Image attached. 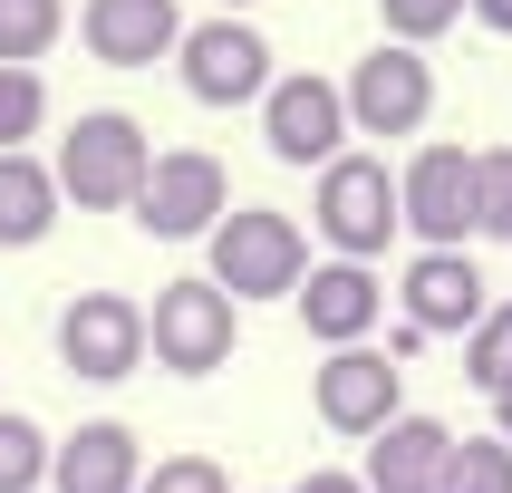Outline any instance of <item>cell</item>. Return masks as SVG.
Masks as SVG:
<instances>
[{
    "mask_svg": "<svg viewBox=\"0 0 512 493\" xmlns=\"http://www.w3.org/2000/svg\"><path fill=\"white\" fill-rule=\"evenodd\" d=\"M49 174H58V203H78V213H136L145 174H155V145H145V126L126 107H87L58 136Z\"/></svg>",
    "mask_w": 512,
    "mask_h": 493,
    "instance_id": "1",
    "label": "cell"
},
{
    "mask_svg": "<svg viewBox=\"0 0 512 493\" xmlns=\"http://www.w3.org/2000/svg\"><path fill=\"white\" fill-rule=\"evenodd\" d=\"M203 281L223 290L232 310L242 300H290V290L310 281V242H300V223L290 213H271V203H232L223 223H213V242H203Z\"/></svg>",
    "mask_w": 512,
    "mask_h": 493,
    "instance_id": "2",
    "label": "cell"
},
{
    "mask_svg": "<svg viewBox=\"0 0 512 493\" xmlns=\"http://www.w3.org/2000/svg\"><path fill=\"white\" fill-rule=\"evenodd\" d=\"M174 78H184V97L194 107H252V97H271V39H261L252 20H194L184 29V49H174Z\"/></svg>",
    "mask_w": 512,
    "mask_h": 493,
    "instance_id": "3",
    "label": "cell"
},
{
    "mask_svg": "<svg viewBox=\"0 0 512 493\" xmlns=\"http://www.w3.org/2000/svg\"><path fill=\"white\" fill-rule=\"evenodd\" d=\"M348 126L377 145H406V136H426V116H435V68L426 49H397V39H377L358 68H348Z\"/></svg>",
    "mask_w": 512,
    "mask_h": 493,
    "instance_id": "4",
    "label": "cell"
},
{
    "mask_svg": "<svg viewBox=\"0 0 512 493\" xmlns=\"http://www.w3.org/2000/svg\"><path fill=\"white\" fill-rule=\"evenodd\" d=\"M310 203H319V242H339V261H377L406 232L397 174L377 165V155H339V165H319V194Z\"/></svg>",
    "mask_w": 512,
    "mask_h": 493,
    "instance_id": "5",
    "label": "cell"
},
{
    "mask_svg": "<svg viewBox=\"0 0 512 493\" xmlns=\"http://www.w3.org/2000/svg\"><path fill=\"white\" fill-rule=\"evenodd\" d=\"M232 339H242V319H232V300L213 281H165L155 290V310H145V348H155V368L174 377H213L232 368Z\"/></svg>",
    "mask_w": 512,
    "mask_h": 493,
    "instance_id": "6",
    "label": "cell"
},
{
    "mask_svg": "<svg viewBox=\"0 0 512 493\" xmlns=\"http://www.w3.org/2000/svg\"><path fill=\"white\" fill-rule=\"evenodd\" d=\"M232 213V174L223 155H203V145H174V155H155V174H145L136 194V223L145 242H213V223Z\"/></svg>",
    "mask_w": 512,
    "mask_h": 493,
    "instance_id": "7",
    "label": "cell"
},
{
    "mask_svg": "<svg viewBox=\"0 0 512 493\" xmlns=\"http://www.w3.org/2000/svg\"><path fill=\"white\" fill-rule=\"evenodd\" d=\"M58 368L87 377V387H126L145 368V300L126 290H78L58 310Z\"/></svg>",
    "mask_w": 512,
    "mask_h": 493,
    "instance_id": "8",
    "label": "cell"
},
{
    "mask_svg": "<svg viewBox=\"0 0 512 493\" xmlns=\"http://www.w3.org/2000/svg\"><path fill=\"white\" fill-rule=\"evenodd\" d=\"M397 213L426 252H464V232H484V194H474V155L464 145H426L397 174Z\"/></svg>",
    "mask_w": 512,
    "mask_h": 493,
    "instance_id": "9",
    "label": "cell"
},
{
    "mask_svg": "<svg viewBox=\"0 0 512 493\" xmlns=\"http://www.w3.org/2000/svg\"><path fill=\"white\" fill-rule=\"evenodd\" d=\"M261 145H271V155H281V165H339L348 155V97L329 78H310V68H300V78H271V97H261Z\"/></svg>",
    "mask_w": 512,
    "mask_h": 493,
    "instance_id": "10",
    "label": "cell"
},
{
    "mask_svg": "<svg viewBox=\"0 0 512 493\" xmlns=\"http://www.w3.org/2000/svg\"><path fill=\"white\" fill-rule=\"evenodd\" d=\"M310 397H319V426L358 435V445L406 416V406H397V358H387V348H329L319 377H310Z\"/></svg>",
    "mask_w": 512,
    "mask_h": 493,
    "instance_id": "11",
    "label": "cell"
},
{
    "mask_svg": "<svg viewBox=\"0 0 512 493\" xmlns=\"http://www.w3.org/2000/svg\"><path fill=\"white\" fill-rule=\"evenodd\" d=\"M290 300H300V329L319 348H368V329L387 319V290H377L368 261H310V281Z\"/></svg>",
    "mask_w": 512,
    "mask_h": 493,
    "instance_id": "12",
    "label": "cell"
},
{
    "mask_svg": "<svg viewBox=\"0 0 512 493\" xmlns=\"http://www.w3.org/2000/svg\"><path fill=\"white\" fill-rule=\"evenodd\" d=\"M397 300H406V329H426V339H455V329L474 339V319L493 310L474 252H416L406 281H397Z\"/></svg>",
    "mask_w": 512,
    "mask_h": 493,
    "instance_id": "13",
    "label": "cell"
},
{
    "mask_svg": "<svg viewBox=\"0 0 512 493\" xmlns=\"http://www.w3.org/2000/svg\"><path fill=\"white\" fill-rule=\"evenodd\" d=\"M78 39H87L97 68H155V58L184 49V10L174 0H87Z\"/></svg>",
    "mask_w": 512,
    "mask_h": 493,
    "instance_id": "14",
    "label": "cell"
},
{
    "mask_svg": "<svg viewBox=\"0 0 512 493\" xmlns=\"http://www.w3.org/2000/svg\"><path fill=\"white\" fill-rule=\"evenodd\" d=\"M145 484V445L136 426H116V416H87V426L58 435L49 455V493H136Z\"/></svg>",
    "mask_w": 512,
    "mask_h": 493,
    "instance_id": "15",
    "label": "cell"
},
{
    "mask_svg": "<svg viewBox=\"0 0 512 493\" xmlns=\"http://www.w3.org/2000/svg\"><path fill=\"white\" fill-rule=\"evenodd\" d=\"M445 464H455V435L435 426V416H397L387 435H368L358 484L368 493H445Z\"/></svg>",
    "mask_w": 512,
    "mask_h": 493,
    "instance_id": "16",
    "label": "cell"
},
{
    "mask_svg": "<svg viewBox=\"0 0 512 493\" xmlns=\"http://www.w3.org/2000/svg\"><path fill=\"white\" fill-rule=\"evenodd\" d=\"M49 223H58V174L39 155H0V252L49 242Z\"/></svg>",
    "mask_w": 512,
    "mask_h": 493,
    "instance_id": "17",
    "label": "cell"
},
{
    "mask_svg": "<svg viewBox=\"0 0 512 493\" xmlns=\"http://www.w3.org/2000/svg\"><path fill=\"white\" fill-rule=\"evenodd\" d=\"M58 39H68L58 0H0V68H39Z\"/></svg>",
    "mask_w": 512,
    "mask_h": 493,
    "instance_id": "18",
    "label": "cell"
},
{
    "mask_svg": "<svg viewBox=\"0 0 512 493\" xmlns=\"http://www.w3.org/2000/svg\"><path fill=\"white\" fill-rule=\"evenodd\" d=\"M49 455H58L49 426L10 406V416H0V493H39V484H49Z\"/></svg>",
    "mask_w": 512,
    "mask_h": 493,
    "instance_id": "19",
    "label": "cell"
},
{
    "mask_svg": "<svg viewBox=\"0 0 512 493\" xmlns=\"http://www.w3.org/2000/svg\"><path fill=\"white\" fill-rule=\"evenodd\" d=\"M464 377H474L484 397H512V300L474 319V339H464Z\"/></svg>",
    "mask_w": 512,
    "mask_h": 493,
    "instance_id": "20",
    "label": "cell"
},
{
    "mask_svg": "<svg viewBox=\"0 0 512 493\" xmlns=\"http://www.w3.org/2000/svg\"><path fill=\"white\" fill-rule=\"evenodd\" d=\"M39 116H49V87H39V68H0V155H29Z\"/></svg>",
    "mask_w": 512,
    "mask_h": 493,
    "instance_id": "21",
    "label": "cell"
},
{
    "mask_svg": "<svg viewBox=\"0 0 512 493\" xmlns=\"http://www.w3.org/2000/svg\"><path fill=\"white\" fill-rule=\"evenodd\" d=\"M445 493H512V445L503 435H464L445 464Z\"/></svg>",
    "mask_w": 512,
    "mask_h": 493,
    "instance_id": "22",
    "label": "cell"
},
{
    "mask_svg": "<svg viewBox=\"0 0 512 493\" xmlns=\"http://www.w3.org/2000/svg\"><path fill=\"white\" fill-rule=\"evenodd\" d=\"M377 10H387V39L397 49H426V39H445L464 20V0H377Z\"/></svg>",
    "mask_w": 512,
    "mask_h": 493,
    "instance_id": "23",
    "label": "cell"
},
{
    "mask_svg": "<svg viewBox=\"0 0 512 493\" xmlns=\"http://www.w3.org/2000/svg\"><path fill=\"white\" fill-rule=\"evenodd\" d=\"M136 493H232V474H223L213 455H165V464H155V474H145Z\"/></svg>",
    "mask_w": 512,
    "mask_h": 493,
    "instance_id": "24",
    "label": "cell"
},
{
    "mask_svg": "<svg viewBox=\"0 0 512 493\" xmlns=\"http://www.w3.org/2000/svg\"><path fill=\"white\" fill-rule=\"evenodd\" d=\"M474 194H484V232H503V242H512V145L474 155Z\"/></svg>",
    "mask_w": 512,
    "mask_h": 493,
    "instance_id": "25",
    "label": "cell"
},
{
    "mask_svg": "<svg viewBox=\"0 0 512 493\" xmlns=\"http://www.w3.org/2000/svg\"><path fill=\"white\" fill-rule=\"evenodd\" d=\"M464 10H474V20H484L493 39H512V0H464Z\"/></svg>",
    "mask_w": 512,
    "mask_h": 493,
    "instance_id": "26",
    "label": "cell"
},
{
    "mask_svg": "<svg viewBox=\"0 0 512 493\" xmlns=\"http://www.w3.org/2000/svg\"><path fill=\"white\" fill-rule=\"evenodd\" d=\"M290 493H368V484H358V474H300Z\"/></svg>",
    "mask_w": 512,
    "mask_h": 493,
    "instance_id": "27",
    "label": "cell"
},
{
    "mask_svg": "<svg viewBox=\"0 0 512 493\" xmlns=\"http://www.w3.org/2000/svg\"><path fill=\"white\" fill-rule=\"evenodd\" d=\"M493 416H503V445H512V397H493Z\"/></svg>",
    "mask_w": 512,
    "mask_h": 493,
    "instance_id": "28",
    "label": "cell"
},
{
    "mask_svg": "<svg viewBox=\"0 0 512 493\" xmlns=\"http://www.w3.org/2000/svg\"><path fill=\"white\" fill-rule=\"evenodd\" d=\"M242 10H252V0H223V20H242Z\"/></svg>",
    "mask_w": 512,
    "mask_h": 493,
    "instance_id": "29",
    "label": "cell"
}]
</instances>
